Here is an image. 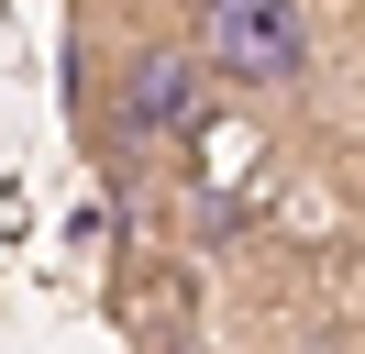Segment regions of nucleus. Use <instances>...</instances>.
Segmentation results:
<instances>
[{"label": "nucleus", "mask_w": 365, "mask_h": 354, "mask_svg": "<svg viewBox=\"0 0 365 354\" xmlns=\"http://www.w3.org/2000/svg\"><path fill=\"white\" fill-rule=\"evenodd\" d=\"M200 44H133L122 56V88H111V111H122V133L133 144H166V133H188L200 122Z\"/></svg>", "instance_id": "f03ea898"}, {"label": "nucleus", "mask_w": 365, "mask_h": 354, "mask_svg": "<svg viewBox=\"0 0 365 354\" xmlns=\"http://www.w3.org/2000/svg\"><path fill=\"white\" fill-rule=\"evenodd\" d=\"M200 66L222 88H299L310 78V11L299 0H200Z\"/></svg>", "instance_id": "f257e3e1"}]
</instances>
